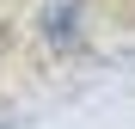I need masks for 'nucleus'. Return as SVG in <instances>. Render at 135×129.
I'll use <instances>...</instances> for the list:
<instances>
[{"label":"nucleus","instance_id":"f257e3e1","mask_svg":"<svg viewBox=\"0 0 135 129\" xmlns=\"http://www.w3.org/2000/svg\"><path fill=\"white\" fill-rule=\"evenodd\" d=\"M43 37H49V49H80V0L43 6Z\"/></svg>","mask_w":135,"mask_h":129}]
</instances>
